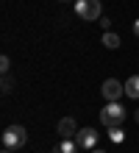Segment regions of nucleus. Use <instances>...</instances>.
I'll return each mask as SVG.
<instances>
[{"mask_svg":"<svg viewBox=\"0 0 139 153\" xmlns=\"http://www.w3.org/2000/svg\"><path fill=\"white\" fill-rule=\"evenodd\" d=\"M75 142L83 148V150H92L97 145V131L95 128H81L78 134H75Z\"/></svg>","mask_w":139,"mask_h":153,"instance_id":"obj_5","label":"nucleus"},{"mask_svg":"<svg viewBox=\"0 0 139 153\" xmlns=\"http://www.w3.org/2000/svg\"><path fill=\"white\" fill-rule=\"evenodd\" d=\"M75 14L81 20H97L100 17V0H75Z\"/></svg>","mask_w":139,"mask_h":153,"instance_id":"obj_3","label":"nucleus"},{"mask_svg":"<svg viewBox=\"0 0 139 153\" xmlns=\"http://www.w3.org/2000/svg\"><path fill=\"white\" fill-rule=\"evenodd\" d=\"M25 142H28V131L22 128V125H8V128L3 131V145L6 148H22L25 145Z\"/></svg>","mask_w":139,"mask_h":153,"instance_id":"obj_2","label":"nucleus"},{"mask_svg":"<svg viewBox=\"0 0 139 153\" xmlns=\"http://www.w3.org/2000/svg\"><path fill=\"white\" fill-rule=\"evenodd\" d=\"M128 117V111H125V106L120 103V100H106V106H103V111H100V123L106 125H123V120Z\"/></svg>","mask_w":139,"mask_h":153,"instance_id":"obj_1","label":"nucleus"},{"mask_svg":"<svg viewBox=\"0 0 139 153\" xmlns=\"http://www.w3.org/2000/svg\"><path fill=\"white\" fill-rule=\"evenodd\" d=\"M89 153H106V150H95V148H92V150H89Z\"/></svg>","mask_w":139,"mask_h":153,"instance_id":"obj_15","label":"nucleus"},{"mask_svg":"<svg viewBox=\"0 0 139 153\" xmlns=\"http://www.w3.org/2000/svg\"><path fill=\"white\" fill-rule=\"evenodd\" d=\"M131 28H134V36H139V20H134V25H131Z\"/></svg>","mask_w":139,"mask_h":153,"instance_id":"obj_13","label":"nucleus"},{"mask_svg":"<svg viewBox=\"0 0 139 153\" xmlns=\"http://www.w3.org/2000/svg\"><path fill=\"white\" fill-rule=\"evenodd\" d=\"M61 3H64V0H61Z\"/></svg>","mask_w":139,"mask_h":153,"instance_id":"obj_17","label":"nucleus"},{"mask_svg":"<svg viewBox=\"0 0 139 153\" xmlns=\"http://www.w3.org/2000/svg\"><path fill=\"white\" fill-rule=\"evenodd\" d=\"M100 92H103V97H106V100H120V97L125 95V84H120L117 78H106V81H103V89H100Z\"/></svg>","mask_w":139,"mask_h":153,"instance_id":"obj_4","label":"nucleus"},{"mask_svg":"<svg viewBox=\"0 0 139 153\" xmlns=\"http://www.w3.org/2000/svg\"><path fill=\"white\" fill-rule=\"evenodd\" d=\"M103 45H106L109 50H117L120 48V36H117V33H111V31H106L103 33Z\"/></svg>","mask_w":139,"mask_h":153,"instance_id":"obj_10","label":"nucleus"},{"mask_svg":"<svg viewBox=\"0 0 139 153\" xmlns=\"http://www.w3.org/2000/svg\"><path fill=\"white\" fill-rule=\"evenodd\" d=\"M125 95L131 97V100H139V75H131L125 81Z\"/></svg>","mask_w":139,"mask_h":153,"instance_id":"obj_8","label":"nucleus"},{"mask_svg":"<svg viewBox=\"0 0 139 153\" xmlns=\"http://www.w3.org/2000/svg\"><path fill=\"white\" fill-rule=\"evenodd\" d=\"M59 134H61V139H72L78 134L75 120H72V117H61V120H59Z\"/></svg>","mask_w":139,"mask_h":153,"instance_id":"obj_6","label":"nucleus"},{"mask_svg":"<svg viewBox=\"0 0 139 153\" xmlns=\"http://www.w3.org/2000/svg\"><path fill=\"white\" fill-rule=\"evenodd\" d=\"M3 153H14V148H3Z\"/></svg>","mask_w":139,"mask_h":153,"instance_id":"obj_14","label":"nucleus"},{"mask_svg":"<svg viewBox=\"0 0 139 153\" xmlns=\"http://www.w3.org/2000/svg\"><path fill=\"white\" fill-rule=\"evenodd\" d=\"M78 150H81V145H78L75 139H61L50 153H78Z\"/></svg>","mask_w":139,"mask_h":153,"instance_id":"obj_7","label":"nucleus"},{"mask_svg":"<svg viewBox=\"0 0 139 153\" xmlns=\"http://www.w3.org/2000/svg\"><path fill=\"white\" fill-rule=\"evenodd\" d=\"M134 120H136V123H139V109H136V114H134Z\"/></svg>","mask_w":139,"mask_h":153,"instance_id":"obj_16","label":"nucleus"},{"mask_svg":"<svg viewBox=\"0 0 139 153\" xmlns=\"http://www.w3.org/2000/svg\"><path fill=\"white\" fill-rule=\"evenodd\" d=\"M3 92H6V95H8V92H11V78H8V75L3 78Z\"/></svg>","mask_w":139,"mask_h":153,"instance_id":"obj_12","label":"nucleus"},{"mask_svg":"<svg viewBox=\"0 0 139 153\" xmlns=\"http://www.w3.org/2000/svg\"><path fill=\"white\" fill-rule=\"evenodd\" d=\"M109 139L114 142V145H120V142L125 139V131L120 128V125H109Z\"/></svg>","mask_w":139,"mask_h":153,"instance_id":"obj_9","label":"nucleus"},{"mask_svg":"<svg viewBox=\"0 0 139 153\" xmlns=\"http://www.w3.org/2000/svg\"><path fill=\"white\" fill-rule=\"evenodd\" d=\"M8 67H11V59H8V56H3V59H0V70H3V75L8 73Z\"/></svg>","mask_w":139,"mask_h":153,"instance_id":"obj_11","label":"nucleus"}]
</instances>
